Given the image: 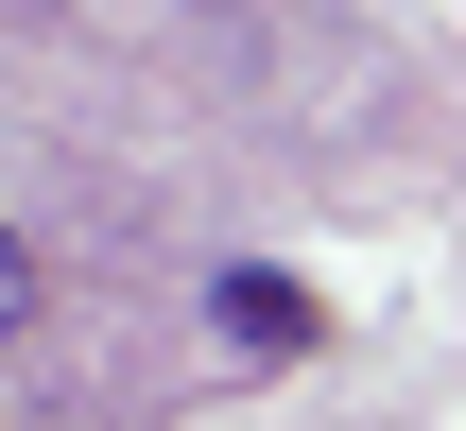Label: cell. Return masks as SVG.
<instances>
[{
	"label": "cell",
	"mask_w": 466,
	"mask_h": 431,
	"mask_svg": "<svg viewBox=\"0 0 466 431\" xmlns=\"http://www.w3.org/2000/svg\"><path fill=\"white\" fill-rule=\"evenodd\" d=\"M208 328L225 346H311V294L294 276H208Z\"/></svg>",
	"instance_id": "1"
},
{
	"label": "cell",
	"mask_w": 466,
	"mask_h": 431,
	"mask_svg": "<svg viewBox=\"0 0 466 431\" xmlns=\"http://www.w3.org/2000/svg\"><path fill=\"white\" fill-rule=\"evenodd\" d=\"M35 328V259H17V225H0V346Z\"/></svg>",
	"instance_id": "2"
}]
</instances>
